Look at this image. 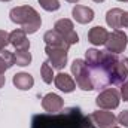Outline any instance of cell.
I'll list each match as a JSON object with an SVG mask.
<instances>
[{
  "instance_id": "d6986e66",
  "label": "cell",
  "mask_w": 128,
  "mask_h": 128,
  "mask_svg": "<svg viewBox=\"0 0 128 128\" xmlns=\"http://www.w3.org/2000/svg\"><path fill=\"white\" fill-rule=\"evenodd\" d=\"M40 74H42V79H43L45 84H52L55 74H54V68H52V66L49 64V61H45V63L42 64Z\"/></svg>"
},
{
  "instance_id": "4dcf8cb0",
  "label": "cell",
  "mask_w": 128,
  "mask_h": 128,
  "mask_svg": "<svg viewBox=\"0 0 128 128\" xmlns=\"http://www.w3.org/2000/svg\"><path fill=\"white\" fill-rule=\"evenodd\" d=\"M112 128H119V127H112Z\"/></svg>"
},
{
  "instance_id": "cb8c5ba5",
  "label": "cell",
  "mask_w": 128,
  "mask_h": 128,
  "mask_svg": "<svg viewBox=\"0 0 128 128\" xmlns=\"http://www.w3.org/2000/svg\"><path fill=\"white\" fill-rule=\"evenodd\" d=\"M8 68H10V66L6 63V60H4V58H3V57L0 55V73L3 74V73H4V72L8 70Z\"/></svg>"
},
{
  "instance_id": "5bb4252c",
  "label": "cell",
  "mask_w": 128,
  "mask_h": 128,
  "mask_svg": "<svg viewBox=\"0 0 128 128\" xmlns=\"http://www.w3.org/2000/svg\"><path fill=\"white\" fill-rule=\"evenodd\" d=\"M54 84L63 92H73L74 88H76V84H74L73 78L70 74H67V73H58V74H55Z\"/></svg>"
},
{
  "instance_id": "d4e9b609",
  "label": "cell",
  "mask_w": 128,
  "mask_h": 128,
  "mask_svg": "<svg viewBox=\"0 0 128 128\" xmlns=\"http://www.w3.org/2000/svg\"><path fill=\"white\" fill-rule=\"evenodd\" d=\"M122 27L128 28V12L124 10V16H122Z\"/></svg>"
},
{
  "instance_id": "2e32d148",
  "label": "cell",
  "mask_w": 128,
  "mask_h": 128,
  "mask_svg": "<svg viewBox=\"0 0 128 128\" xmlns=\"http://www.w3.org/2000/svg\"><path fill=\"white\" fill-rule=\"evenodd\" d=\"M107 36H109V33H107V30H106L104 27L96 26V27H92V28L90 30V33H88V40H90L92 45L100 46V45H104V43H106Z\"/></svg>"
},
{
  "instance_id": "52a82bcc",
  "label": "cell",
  "mask_w": 128,
  "mask_h": 128,
  "mask_svg": "<svg viewBox=\"0 0 128 128\" xmlns=\"http://www.w3.org/2000/svg\"><path fill=\"white\" fill-rule=\"evenodd\" d=\"M54 30L57 33H60L70 46L79 42V36H78V33L74 32L73 22H72L70 20H67V18L58 20V21L55 22V26H54Z\"/></svg>"
},
{
  "instance_id": "9a60e30c",
  "label": "cell",
  "mask_w": 128,
  "mask_h": 128,
  "mask_svg": "<svg viewBox=\"0 0 128 128\" xmlns=\"http://www.w3.org/2000/svg\"><path fill=\"white\" fill-rule=\"evenodd\" d=\"M122 16H124V10L119 9V8H113V9L107 10L106 22L110 28L119 30V28H122Z\"/></svg>"
},
{
  "instance_id": "9c48e42d",
  "label": "cell",
  "mask_w": 128,
  "mask_h": 128,
  "mask_svg": "<svg viewBox=\"0 0 128 128\" xmlns=\"http://www.w3.org/2000/svg\"><path fill=\"white\" fill-rule=\"evenodd\" d=\"M92 124L97 128H112L116 124V116L107 110H97L90 115Z\"/></svg>"
},
{
  "instance_id": "e0dca14e",
  "label": "cell",
  "mask_w": 128,
  "mask_h": 128,
  "mask_svg": "<svg viewBox=\"0 0 128 128\" xmlns=\"http://www.w3.org/2000/svg\"><path fill=\"white\" fill-rule=\"evenodd\" d=\"M12 82H14V85H15L18 90H21V91H27V90L33 88V85H34V79H33V76L32 74H28V73H24V72L14 74Z\"/></svg>"
},
{
  "instance_id": "8992f818",
  "label": "cell",
  "mask_w": 128,
  "mask_h": 128,
  "mask_svg": "<svg viewBox=\"0 0 128 128\" xmlns=\"http://www.w3.org/2000/svg\"><path fill=\"white\" fill-rule=\"evenodd\" d=\"M119 101H121V94L113 90V88H106L103 90L96 98V104L103 109V110H113L119 106Z\"/></svg>"
},
{
  "instance_id": "ffe728a7",
  "label": "cell",
  "mask_w": 128,
  "mask_h": 128,
  "mask_svg": "<svg viewBox=\"0 0 128 128\" xmlns=\"http://www.w3.org/2000/svg\"><path fill=\"white\" fill-rule=\"evenodd\" d=\"M40 3V6L48 10V12H55L60 9V2L58 0H37Z\"/></svg>"
},
{
  "instance_id": "44dd1931",
  "label": "cell",
  "mask_w": 128,
  "mask_h": 128,
  "mask_svg": "<svg viewBox=\"0 0 128 128\" xmlns=\"http://www.w3.org/2000/svg\"><path fill=\"white\" fill-rule=\"evenodd\" d=\"M8 43H9V33H6L4 30H0V51H3Z\"/></svg>"
},
{
  "instance_id": "7a4b0ae2",
  "label": "cell",
  "mask_w": 128,
  "mask_h": 128,
  "mask_svg": "<svg viewBox=\"0 0 128 128\" xmlns=\"http://www.w3.org/2000/svg\"><path fill=\"white\" fill-rule=\"evenodd\" d=\"M32 128H97L90 115L79 107H67L58 113H39L32 118Z\"/></svg>"
},
{
  "instance_id": "4fadbf2b",
  "label": "cell",
  "mask_w": 128,
  "mask_h": 128,
  "mask_svg": "<svg viewBox=\"0 0 128 128\" xmlns=\"http://www.w3.org/2000/svg\"><path fill=\"white\" fill-rule=\"evenodd\" d=\"M43 40L48 46H52V48H61V49H66V51H68V48H70V45L66 42V39L55 30H49V32L45 33Z\"/></svg>"
},
{
  "instance_id": "7402d4cb",
  "label": "cell",
  "mask_w": 128,
  "mask_h": 128,
  "mask_svg": "<svg viewBox=\"0 0 128 128\" xmlns=\"http://www.w3.org/2000/svg\"><path fill=\"white\" fill-rule=\"evenodd\" d=\"M116 121H118L122 127L128 128V110H122V112L119 113V116L116 118Z\"/></svg>"
},
{
  "instance_id": "ba28073f",
  "label": "cell",
  "mask_w": 128,
  "mask_h": 128,
  "mask_svg": "<svg viewBox=\"0 0 128 128\" xmlns=\"http://www.w3.org/2000/svg\"><path fill=\"white\" fill-rule=\"evenodd\" d=\"M45 52L48 55V61L52 66V68H57V70H61L64 68V66L67 64V52L66 49L61 48H52V46H45Z\"/></svg>"
},
{
  "instance_id": "f1b7e54d",
  "label": "cell",
  "mask_w": 128,
  "mask_h": 128,
  "mask_svg": "<svg viewBox=\"0 0 128 128\" xmlns=\"http://www.w3.org/2000/svg\"><path fill=\"white\" fill-rule=\"evenodd\" d=\"M0 2H10V0H0Z\"/></svg>"
},
{
  "instance_id": "30bf717a",
  "label": "cell",
  "mask_w": 128,
  "mask_h": 128,
  "mask_svg": "<svg viewBox=\"0 0 128 128\" xmlns=\"http://www.w3.org/2000/svg\"><path fill=\"white\" fill-rule=\"evenodd\" d=\"M42 107L48 113H58V112L63 110L64 101L58 94L49 92V94H46V96L42 98Z\"/></svg>"
},
{
  "instance_id": "4316f807",
  "label": "cell",
  "mask_w": 128,
  "mask_h": 128,
  "mask_svg": "<svg viewBox=\"0 0 128 128\" xmlns=\"http://www.w3.org/2000/svg\"><path fill=\"white\" fill-rule=\"evenodd\" d=\"M66 2H68V3H78L79 0H66Z\"/></svg>"
},
{
  "instance_id": "5b68a950",
  "label": "cell",
  "mask_w": 128,
  "mask_h": 128,
  "mask_svg": "<svg viewBox=\"0 0 128 128\" xmlns=\"http://www.w3.org/2000/svg\"><path fill=\"white\" fill-rule=\"evenodd\" d=\"M128 45V36L122 30H113L112 33H109L107 40L104 43L106 51L112 52V54H121L125 51Z\"/></svg>"
},
{
  "instance_id": "277c9868",
  "label": "cell",
  "mask_w": 128,
  "mask_h": 128,
  "mask_svg": "<svg viewBox=\"0 0 128 128\" xmlns=\"http://www.w3.org/2000/svg\"><path fill=\"white\" fill-rule=\"evenodd\" d=\"M72 73L73 76L76 78V84L80 90L84 91H92L94 90V85L91 82V76H90V70H88V66L85 63V60H74L72 63Z\"/></svg>"
},
{
  "instance_id": "7c38bea8",
  "label": "cell",
  "mask_w": 128,
  "mask_h": 128,
  "mask_svg": "<svg viewBox=\"0 0 128 128\" xmlns=\"http://www.w3.org/2000/svg\"><path fill=\"white\" fill-rule=\"evenodd\" d=\"M72 15L74 18V21L79 24H88L94 20V10L91 8L82 6V4H76L72 10Z\"/></svg>"
},
{
  "instance_id": "8fae6325",
  "label": "cell",
  "mask_w": 128,
  "mask_h": 128,
  "mask_svg": "<svg viewBox=\"0 0 128 128\" xmlns=\"http://www.w3.org/2000/svg\"><path fill=\"white\" fill-rule=\"evenodd\" d=\"M9 43L16 49H30V40L27 39V33L22 28H16L12 33H9Z\"/></svg>"
},
{
  "instance_id": "603a6c76",
  "label": "cell",
  "mask_w": 128,
  "mask_h": 128,
  "mask_svg": "<svg viewBox=\"0 0 128 128\" xmlns=\"http://www.w3.org/2000/svg\"><path fill=\"white\" fill-rule=\"evenodd\" d=\"M121 97L124 98V101L128 103V80L121 84Z\"/></svg>"
},
{
  "instance_id": "f546056e",
  "label": "cell",
  "mask_w": 128,
  "mask_h": 128,
  "mask_svg": "<svg viewBox=\"0 0 128 128\" xmlns=\"http://www.w3.org/2000/svg\"><path fill=\"white\" fill-rule=\"evenodd\" d=\"M118 2H128V0H118Z\"/></svg>"
},
{
  "instance_id": "484cf974",
  "label": "cell",
  "mask_w": 128,
  "mask_h": 128,
  "mask_svg": "<svg viewBox=\"0 0 128 128\" xmlns=\"http://www.w3.org/2000/svg\"><path fill=\"white\" fill-rule=\"evenodd\" d=\"M4 82H6V78H4V76H3V74L0 73V88H2L3 85H4Z\"/></svg>"
},
{
  "instance_id": "3957f363",
  "label": "cell",
  "mask_w": 128,
  "mask_h": 128,
  "mask_svg": "<svg viewBox=\"0 0 128 128\" xmlns=\"http://www.w3.org/2000/svg\"><path fill=\"white\" fill-rule=\"evenodd\" d=\"M9 16H10V21L21 26L22 30L28 34L36 33L40 26H42V18L39 15V12L32 8V6H16L14 9H10L9 12Z\"/></svg>"
},
{
  "instance_id": "6da1fadb",
  "label": "cell",
  "mask_w": 128,
  "mask_h": 128,
  "mask_svg": "<svg viewBox=\"0 0 128 128\" xmlns=\"http://www.w3.org/2000/svg\"><path fill=\"white\" fill-rule=\"evenodd\" d=\"M119 60L118 54L98 51L96 48L85 52V63L88 66L94 90L103 91L110 85H121L125 82L119 73Z\"/></svg>"
},
{
  "instance_id": "ac0fdd59",
  "label": "cell",
  "mask_w": 128,
  "mask_h": 128,
  "mask_svg": "<svg viewBox=\"0 0 128 128\" xmlns=\"http://www.w3.org/2000/svg\"><path fill=\"white\" fill-rule=\"evenodd\" d=\"M15 57V64L16 66H21V67H26L32 63V54L28 52V49H21V51H16L14 54Z\"/></svg>"
},
{
  "instance_id": "83f0119b",
  "label": "cell",
  "mask_w": 128,
  "mask_h": 128,
  "mask_svg": "<svg viewBox=\"0 0 128 128\" xmlns=\"http://www.w3.org/2000/svg\"><path fill=\"white\" fill-rule=\"evenodd\" d=\"M92 2H96V3H101V2H104V0H92Z\"/></svg>"
}]
</instances>
